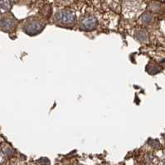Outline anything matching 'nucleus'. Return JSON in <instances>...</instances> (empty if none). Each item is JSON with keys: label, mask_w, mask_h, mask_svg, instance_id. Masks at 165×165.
Here are the masks:
<instances>
[{"label": "nucleus", "mask_w": 165, "mask_h": 165, "mask_svg": "<svg viewBox=\"0 0 165 165\" xmlns=\"http://www.w3.org/2000/svg\"><path fill=\"white\" fill-rule=\"evenodd\" d=\"M55 19L61 25H71L76 20L75 13L69 9H63L58 11L55 15Z\"/></svg>", "instance_id": "f257e3e1"}, {"label": "nucleus", "mask_w": 165, "mask_h": 165, "mask_svg": "<svg viewBox=\"0 0 165 165\" xmlns=\"http://www.w3.org/2000/svg\"><path fill=\"white\" fill-rule=\"evenodd\" d=\"M44 25L39 21L32 19L29 21H27L23 26V31L26 32L27 34L31 36L37 35L40 33L43 30Z\"/></svg>", "instance_id": "f03ea898"}, {"label": "nucleus", "mask_w": 165, "mask_h": 165, "mask_svg": "<svg viewBox=\"0 0 165 165\" xmlns=\"http://www.w3.org/2000/svg\"><path fill=\"white\" fill-rule=\"evenodd\" d=\"M97 26V19L93 16H86L83 18L80 23L81 28L84 31L94 30Z\"/></svg>", "instance_id": "7ed1b4c3"}, {"label": "nucleus", "mask_w": 165, "mask_h": 165, "mask_svg": "<svg viewBox=\"0 0 165 165\" xmlns=\"http://www.w3.org/2000/svg\"><path fill=\"white\" fill-rule=\"evenodd\" d=\"M15 26V19L11 16H6L0 20V28L2 30L9 31Z\"/></svg>", "instance_id": "20e7f679"}, {"label": "nucleus", "mask_w": 165, "mask_h": 165, "mask_svg": "<svg viewBox=\"0 0 165 165\" xmlns=\"http://www.w3.org/2000/svg\"><path fill=\"white\" fill-rule=\"evenodd\" d=\"M10 9L9 0H0V13H5Z\"/></svg>", "instance_id": "39448f33"}, {"label": "nucleus", "mask_w": 165, "mask_h": 165, "mask_svg": "<svg viewBox=\"0 0 165 165\" xmlns=\"http://www.w3.org/2000/svg\"><path fill=\"white\" fill-rule=\"evenodd\" d=\"M152 20V16L148 13H145L141 17V21L143 23H148Z\"/></svg>", "instance_id": "423d86ee"}, {"label": "nucleus", "mask_w": 165, "mask_h": 165, "mask_svg": "<svg viewBox=\"0 0 165 165\" xmlns=\"http://www.w3.org/2000/svg\"><path fill=\"white\" fill-rule=\"evenodd\" d=\"M137 38L139 40V41H146L147 40V35H146V33L143 31H140L138 32V34H137Z\"/></svg>", "instance_id": "0eeeda50"}, {"label": "nucleus", "mask_w": 165, "mask_h": 165, "mask_svg": "<svg viewBox=\"0 0 165 165\" xmlns=\"http://www.w3.org/2000/svg\"><path fill=\"white\" fill-rule=\"evenodd\" d=\"M4 160V154H3V152L2 150L0 149V163H2Z\"/></svg>", "instance_id": "6e6552de"}, {"label": "nucleus", "mask_w": 165, "mask_h": 165, "mask_svg": "<svg viewBox=\"0 0 165 165\" xmlns=\"http://www.w3.org/2000/svg\"><path fill=\"white\" fill-rule=\"evenodd\" d=\"M158 1H159V2H162V3H164L165 0H158Z\"/></svg>", "instance_id": "1a4fd4ad"}]
</instances>
